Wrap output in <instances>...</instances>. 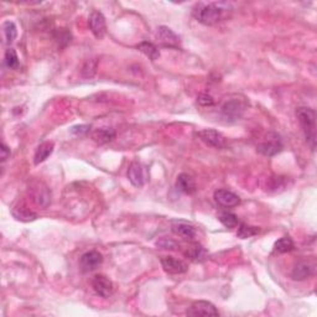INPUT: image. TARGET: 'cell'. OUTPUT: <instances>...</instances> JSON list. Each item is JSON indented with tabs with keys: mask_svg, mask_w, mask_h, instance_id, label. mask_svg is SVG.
<instances>
[{
	"mask_svg": "<svg viewBox=\"0 0 317 317\" xmlns=\"http://www.w3.org/2000/svg\"><path fill=\"white\" fill-rule=\"evenodd\" d=\"M231 12L232 7L228 3H198L193 7L192 15L198 23L212 26L228 18Z\"/></svg>",
	"mask_w": 317,
	"mask_h": 317,
	"instance_id": "1",
	"label": "cell"
},
{
	"mask_svg": "<svg viewBox=\"0 0 317 317\" xmlns=\"http://www.w3.org/2000/svg\"><path fill=\"white\" fill-rule=\"evenodd\" d=\"M296 117L311 150L316 147V112L307 107H300L296 111Z\"/></svg>",
	"mask_w": 317,
	"mask_h": 317,
	"instance_id": "2",
	"label": "cell"
},
{
	"mask_svg": "<svg viewBox=\"0 0 317 317\" xmlns=\"http://www.w3.org/2000/svg\"><path fill=\"white\" fill-rule=\"evenodd\" d=\"M247 107V98L242 97V95H234V97L225 100V103L221 107V113H222L223 118L227 120H237L243 116Z\"/></svg>",
	"mask_w": 317,
	"mask_h": 317,
	"instance_id": "3",
	"label": "cell"
},
{
	"mask_svg": "<svg viewBox=\"0 0 317 317\" xmlns=\"http://www.w3.org/2000/svg\"><path fill=\"white\" fill-rule=\"evenodd\" d=\"M283 140H281L280 135H278L277 133H269L268 134L267 140H264L263 143L259 144L256 146V150L260 152L261 155L268 157H272L278 155L279 152L283 150Z\"/></svg>",
	"mask_w": 317,
	"mask_h": 317,
	"instance_id": "4",
	"label": "cell"
},
{
	"mask_svg": "<svg viewBox=\"0 0 317 317\" xmlns=\"http://www.w3.org/2000/svg\"><path fill=\"white\" fill-rule=\"evenodd\" d=\"M199 140L203 141L206 145L215 147V149H223L227 145L226 138L222 135V133L217 132L215 129H203L196 133Z\"/></svg>",
	"mask_w": 317,
	"mask_h": 317,
	"instance_id": "5",
	"label": "cell"
},
{
	"mask_svg": "<svg viewBox=\"0 0 317 317\" xmlns=\"http://www.w3.org/2000/svg\"><path fill=\"white\" fill-rule=\"evenodd\" d=\"M92 288L95 294L103 299H108L114 292L113 281L105 275H95L92 280Z\"/></svg>",
	"mask_w": 317,
	"mask_h": 317,
	"instance_id": "6",
	"label": "cell"
},
{
	"mask_svg": "<svg viewBox=\"0 0 317 317\" xmlns=\"http://www.w3.org/2000/svg\"><path fill=\"white\" fill-rule=\"evenodd\" d=\"M188 316L192 317H198V316H220V312L216 308V306L212 302L203 301V300H199V301L193 302L191 305V307L187 310Z\"/></svg>",
	"mask_w": 317,
	"mask_h": 317,
	"instance_id": "7",
	"label": "cell"
},
{
	"mask_svg": "<svg viewBox=\"0 0 317 317\" xmlns=\"http://www.w3.org/2000/svg\"><path fill=\"white\" fill-rule=\"evenodd\" d=\"M103 263V255L97 250H91L84 253L79 259V267L82 272L89 273L97 269Z\"/></svg>",
	"mask_w": 317,
	"mask_h": 317,
	"instance_id": "8",
	"label": "cell"
},
{
	"mask_svg": "<svg viewBox=\"0 0 317 317\" xmlns=\"http://www.w3.org/2000/svg\"><path fill=\"white\" fill-rule=\"evenodd\" d=\"M128 179L134 187H143L146 181L145 168L139 161H133L128 169Z\"/></svg>",
	"mask_w": 317,
	"mask_h": 317,
	"instance_id": "9",
	"label": "cell"
},
{
	"mask_svg": "<svg viewBox=\"0 0 317 317\" xmlns=\"http://www.w3.org/2000/svg\"><path fill=\"white\" fill-rule=\"evenodd\" d=\"M88 25L91 29L92 34L94 35L95 39L100 40L104 37L107 32V24L105 18L100 12H93L91 13L88 19Z\"/></svg>",
	"mask_w": 317,
	"mask_h": 317,
	"instance_id": "10",
	"label": "cell"
},
{
	"mask_svg": "<svg viewBox=\"0 0 317 317\" xmlns=\"http://www.w3.org/2000/svg\"><path fill=\"white\" fill-rule=\"evenodd\" d=\"M216 203L225 208H233L240 203V198L234 192L228 190H217L213 195Z\"/></svg>",
	"mask_w": 317,
	"mask_h": 317,
	"instance_id": "11",
	"label": "cell"
},
{
	"mask_svg": "<svg viewBox=\"0 0 317 317\" xmlns=\"http://www.w3.org/2000/svg\"><path fill=\"white\" fill-rule=\"evenodd\" d=\"M161 265H163L164 270L168 274L171 275H179L184 274L187 272L188 267L185 261L180 260V259L174 258V256H163L161 258Z\"/></svg>",
	"mask_w": 317,
	"mask_h": 317,
	"instance_id": "12",
	"label": "cell"
},
{
	"mask_svg": "<svg viewBox=\"0 0 317 317\" xmlns=\"http://www.w3.org/2000/svg\"><path fill=\"white\" fill-rule=\"evenodd\" d=\"M171 231L176 236L184 238L186 240H192L196 237V228L190 223L184 222V221H172Z\"/></svg>",
	"mask_w": 317,
	"mask_h": 317,
	"instance_id": "13",
	"label": "cell"
},
{
	"mask_svg": "<svg viewBox=\"0 0 317 317\" xmlns=\"http://www.w3.org/2000/svg\"><path fill=\"white\" fill-rule=\"evenodd\" d=\"M157 40L166 47H177L180 39L176 34L168 26H159L156 32Z\"/></svg>",
	"mask_w": 317,
	"mask_h": 317,
	"instance_id": "14",
	"label": "cell"
},
{
	"mask_svg": "<svg viewBox=\"0 0 317 317\" xmlns=\"http://www.w3.org/2000/svg\"><path fill=\"white\" fill-rule=\"evenodd\" d=\"M313 269H315V265L310 261H299L292 269L291 278L294 280H305L313 274Z\"/></svg>",
	"mask_w": 317,
	"mask_h": 317,
	"instance_id": "15",
	"label": "cell"
},
{
	"mask_svg": "<svg viewBox=\"0 0 317 317\" xmlns=\"http://www.w3.org/2000/svg\"><path fill=\"white\" fill-rule=\"evenodd\" d=\"M176 187L177 190L186 193V195H192V193H195L197 191V186H196L195 180L188 174H180L177 176Z\"/></svg>",
	"mask_w": 317,
	"mask_h": 317,
	"instance_id": "16",
	"label": "cell"
},
{
	"mask_svg": "<svg viewBox=\"0 0 317 317\" xmlns=\"http://www.w3.org/2000/svg\"><path fill=\"white\" fill-rule=\"evenodd\" d=\"M185 255L193 263H202L207 258V250L198 243H193L188 249L185 251Z\"/></svg>",
	"mask_w": 317,
	"mask_h": 317,
	"instance_id": "17",
	"label": "cell"
},
{
	"mask_svg": "<svg viewBox=\"0 0 317 317\" xmlns=\"http://www.w3.org/2000/svg\"><path fill=\"white\" fill-rule=\"evenodd\" d=\"M52 152H54V143H51V141H45V143L40 144V145L37 146L36 151H35V155H34L35 165H39V164L47 160V157L50 156Z\"/></svg>",
	"mask_w": 317,
	"mask_h": 317,
	"instance_id": "18",
	"label": "cell"
},
{
	"mask_svg": "<svg viewBox=\"0 0 317 317\" xmlns=\"http://www.w3.org/2000/svg\"><path fill=\"white\" fill-rule=\"evenodd\" d=\"M138 48L141 51L146 57H149L151 61H155L160 57V52H159V48L154 43L149 42V41H143L138 45Z\"/></svg>",
	"mask_w": 317,
	"mask_h": 317,
	"instance_id": "19",
	"label": "cell"
},
{
	"mask_svg": "<svg viewBox=\"0 0 317 317\" xmlns=\"http://www.w3.org/2000/svg\"><path fill=\"white\" fill-rule=\"evenodd\" d=\"M116 136V132L112 129H98L93 133L92 138L95 143L98 144H107L112 141Z\"/></svg>",
	"mask_w": 317,
	"mask_h": 317,
	"instance_id": "20",
	"label": "cell"
},
{
	"mask_svg": "<svg viewBox=\"0 0 317 317\" xmlns=\"http://www.w3.org/2000/svg\"><path fill=\"white\" fill-rule=\"evenodd\" d=\"M13 216L18 221H23V222H29V221H34L37 217L34 212H31L30 209H27L25 206L15 207L13 209Z\"/></svg>",
	"mask_w": 317,
	"mask_h": 317,
	"instance_id": "21",
	"label": "cell"
},
{
	"mask_svg": "<svg viewBox=\"0 0 317 317\" xmlns=\"http://www.w3.org/2000/svg\"><path fill=\"white\" fill-rule=\"evenodd\" d=\"M3 32H4L5 42L12 43L18 36V27H16L15 23H13V21H5L3 24Z\"/></svg>",
	"mask_w": 317,
	"mask_h": 317,
	"instance_id": "22",
	"label": "cell"
},
{
	"mask_svg": "<svg viewBox=\"0 0 317 317\" xmlns=\"http://www.w3.org/2000/svg\"><path fill=\"white\" fill-rule=\"evenodd\" d=\"M97 68H98V61L95 59H91V60H87L84 62L83 67H82L81 71V75L82 77L89 79L92 77H94V75L97 73Z\"/></svg>",
	"mask_w": 317,
	"mask_h": 317,
	"instance_id": "23",
	"label": "cell"
},
{
	"mask_svg": "<svg viewBox=\"0 0 317 317\" xmlns=\"http://www.w3.org/2000/svg\"><path fill=\"white\" fill-rule=\"evenodd\" d=\"M294 249V242L290 237H283L280 239H278L274 244V250L277 253H288Z\"/></svg>",
	"mask_w": 317,
	"mask_h": 317,
	"instance_id": "24",
	"label": "cell"
},
{
	"mask_svg": "<svg viewBox=\"0 0 317 317\" xmlns=\"http://www.w3.org/2000/svg\"><path fill=\"white\" fill-rule=\"evenodd\" d=\"M218 221L222 223L226 228H234V227L238 226L239 221H238V217L234 213L231 212H222L220 216H218Z\"/></svg>",
	"mask_w": 317,
	"mask_h": 317,
	"instance_id": "25",
	"label": "cell"
},
{
	"mask_svg": "<svg viewBox=\"0 0 317 317\" xmlns=\"http://www.w3.org/2000/svg\"><path fill=\"white\" fill-rule=\"evenodd\" d=\"M35 199L37 201V203L41 204V206L43 207V208H46V207L50 204V192H48L47 187H36V190H35Z\"/></svg>",
	"mask_w": 317,
	"mask_h": 317,
	"instance_id": "26",
	"label": "cell"
},
{
	"mask_svg": "<svg viewBox=\"0 0 317 317\" xmlns=\"http://www.w3.org/2000/svg\"><path fill=\"white\" fill-rule=\"evenodd\" d=\"M258 232H259V228H256V227H251V226L245 225V223H242V225L239 226V228H238L237 236L239 238H243V239H245V238L255 236V234H258Z\"/></svg>",
	"mask_w": 317,
	"mask_h": 317,
	"instance_id": "27",
	"label": "cell"
},
{
	"mask_svg": "<svg viewBox=\"0 0 317 317\" xmlns=\"http://www.w3.org/2000/svg\"><path fill=\"white\" fill-rule=\"evenodd\" d=\"M55 39H56V41L59 42V45L61 46V47H64V46H66L71 42L72 35H71V32L66 29H59L56 31V35H55Z\"/></svg>",
	"mask_w": 317,
	"mask_h": 317,
	"instance_id": "28",
	"label": "cell"
},
{
	"mask_svg": "<svg viewBox=\"0 0 317 317\" xmlns=\"http://www.w3.org/2000/svg\"><path fill=\"white\" fill-rule=\"evenodd\" d=\"M5 64L12 70H15L19 66V57L16 51L14 48H8L7 52H5Z\"/></svg>",
	"mask_w": 317,
	"mask_h": 317,
	"instance_id": "29",
	"label": "cell"
},
{
	"mask_svg": "<svg viewBox=\"0 0 317 317\" xmlns=\"http://www.w3.org/2000/svg\"><path fill=\"white\" fill-rule=\"evenodd\" d=\"M157 245L160 248H163V249H169V250H176L177 248L180 247L175 240L168 239V238H163V239L159 240Z\"/></svg>",
	"mask_w": 317,
	"mask_h": 317,
	"instance_id": "30",
	"label": "cell"
},
{
	"mask_svg": "<svg viewBox=\"0 0 317 317\" xmlns=\"http://www.w3.org/2000/svg\"><path fill=\"white\" fill-rule=\"evenodd\" d=\"M197 102L198 104L202 107H211L213 105V103H215V100H213V98L209 94H207V93H201L197 97Z\"/></svg>",
	"mask_w": 317,
	"mask_h": 317,
	"instance_id": "31",
	"label": "cell"
},
{
	"mask_svg": "<svg viewBox=\"0 0 317 317\" xmlns=\"http://www.w3.org/2000/svg\"><path fill=\"white\" fill-rule=\"evenodd\" d=\"M89 129H91L89 125H76L71 129V133L76 134V135H83V134L88 133Z\"/></svg>",
	"mask_w": 317,
	"mask_h": 317,
	"instance_id": "32",
	"label": "cell"
},
{
	"mask_svg": "<svg viewBox=\"0 0 317 317\" xmlns=\"http://www.w3.org/2000/svg\"><path fill=\"white\" fill-rule=\"evenodd\" d=\"M0 151H2L0 159H2V161L4 163V161H7V159L10 156V149L7 145H5L4 143H3L2 146H0Z\"/></svg>",
	"mask_w": 317,
	"mask_h": 317,
	"instance_id": "33",
	"label": "cell"
}]
</instances>
